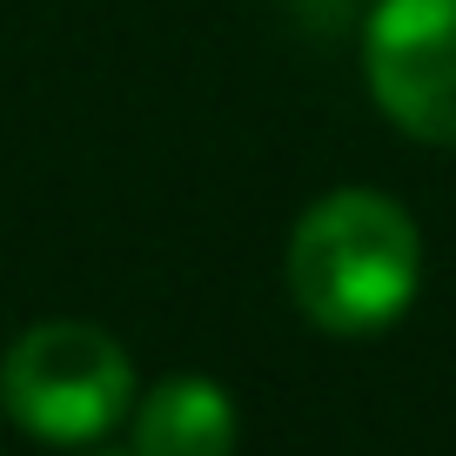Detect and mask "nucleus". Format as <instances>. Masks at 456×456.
I'll use <instances>...</instances> for the list:
<instances>
[{"label": "nucleus", "mask_w": 456, "mask_h": 456, "mask_svg": "<svg viewBox=\"0 0 456 456\" xmlns=\"http://www.w3.org/2000/svg\"><path fill=\"white\" fill-rule=\"evenodd\" d=\"M134 403L128 349L94 322H41L0 362V410L47 443H87Z\"/></svg>", "instance_id": "f03ea898"}, {"label": "nucleus", "mask_w": 456, "mask_h": 456, "mask_svg": "<svg viewBox=\"0 0 456 456\" xmlns=\"http://www.w3.org/2000/svg\"><path fill=\"white\" fill-rule=\"evenodd\" d=\"M423 242L416 222L376 188L322 195L289 235V296L329 336L389 329L416 302Z\"/></svg>", "instance_id": "f257e3e1"}, {"label": "nucleus", "mask_w": 456, "mask_h": 456, "mask_svg": "<svg viewBox=\"0 0 456 456\" xmlns=\"http://www.w3.org/2000/svg\"><path fill=\"white\" fill-rule=\"evenodd\" d=\"M235 403L208 376H168L134 410V456H228Z\"/></svg>", "instance_id": "20e7f679"}, {"label": "nucleus", "mask_w": 456, "mask_h": 456, "mask_svg": "<svg viewBox=\"0 0 456 456\" xmlns=\"http://www.w3.org/2000/svg\"><path fill=\"white\" fill-rule=\"evenodd\" d=\"M362 68L403 134L456 148V0H376Z\"/></svg>", "instance_id": "7ed1b4c3"}]
</instances>
